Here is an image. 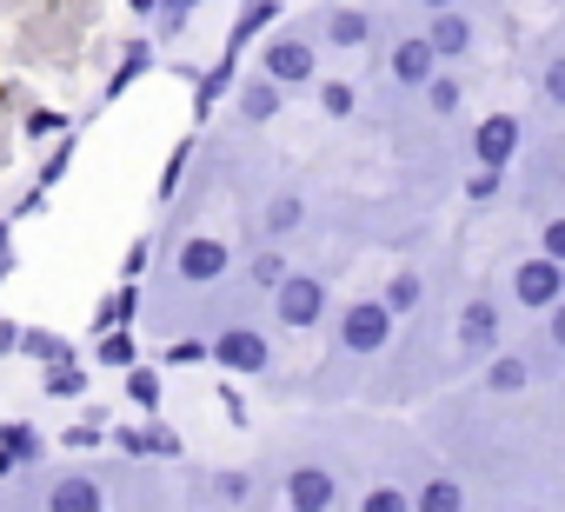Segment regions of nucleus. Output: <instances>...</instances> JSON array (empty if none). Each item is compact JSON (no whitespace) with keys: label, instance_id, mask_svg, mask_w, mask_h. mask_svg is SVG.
<instances>
[{"label":"nucleus","instance_id":"1","mask_svg":"<svg viewBox=\"0 0 565 512\" xmlns=\"http://www.w3.org/2000/svg\"><path fill=\"white\" fill-rule=\"evenodd\" d=\"M266 294H273L279 327H294V333H313V327L327 320V287H320L313 274H294V267H287V274H279Z\"/></svg>","mask_w":565,"mask_h":512},{"label":"nucleus","instance_id":"2","mask_svg":"<svg viewBox=\"0 0 565 512\" xmlns=\"http://www.w3.org/2000/svg\"><path fill=\"white\" fill-rule=\"evenodd\" d=\"M512 300L525 313H552L565 300V260H545V253H532V260L512 267Z\"/></svg>","mask_w":565,"mask_h":512},{"label":"nucleus","instance_id":"3","mask_svg":"<svg viewBox=\"0 0 565 512\" xmlns=\"http://www.w3.org/2000/svg\"><path fill=\"white\" fill-rule=\"evenodd\" d=\"M206 360L213 366H226V373H266V360H273V346H266V333L259 327H226L220 340H206Z\"/></svg>","mask_w":565,"mask_h":512},{"label":"nucleus","instance_id":"4","mask_svg":"<svg viewBox=\"0 0 565 512\" xmlns=\"http://www.w3.org/2000/svg\"><path fill=\"white\" fill-rule=\"evenodd\" d=\"M259 74H266V81H279V87H307V81L320 74V54H313V41H300V34H287V41H266V54H259Z\"/></svg>","mask_w":565,"mask_h":512},{"label":"nucleus","instance_id":"5","mask_svg":"<svg viewBox=\"0 0 565 512\" xmlns=\"http://www.w3.org/2000/svg\"><path fill=\"white\" fill-rule=\"evenodd\" d=\"M386 340H393V313L380 300H353L340 313V346L347 353H386Z\"/></svg>","mask_w":565,"mask_h":512},{"label":"nucleus","instance_id":"6","mask_svg":"<svg viewBox=\"0 0 565 512\" xmlns=\"http://www.w3.org/2000/svg\"><path fill=\"white\" fill-rule=\"evenodd\" d=\"M519 140H525V127H519V114H486L479 127H472V160L479 167H512V153H519Z\"/></svg>","mask_w":565,"mask_h":512},{"label":"nucleus","instance_id":"7","mask_svg":"<svg viewBox=\"0 0 565 512\" xmlns=\"http://www.w3.org/2000/svg\"><path fill=\"white\" fill-rule=\"evenodd\" d=\"M499 346V307L492 300H466L459 307V353L466 360H486Z\"/></svg>","mask_w":565,"mask_h":512},{"label":"nucleus","instance_id":"8","mask_svg":"<svg viewBox=\"0 0 565 512\" xmlns=\"http://www.w3.org/2000/svg\"><path fill=\"white\" fill-rule=\"evenodd\" d=\"M173 267H180V280H193V287H206V280H220V274L233 267V253H226L220 239H186Z\"/></svg>","mask_w":565,"mask_h":512},{"label":"nucleus","instance_id":"9","mask_svg":"<svg viewBox=\"0 0 565 512\" xmlns=\"http://www.w3.org/2000/svg\"><path fill=\"white\" fill-rule=\"evenodd\" d=\"M426 47H433L439 61H459V54L472 47V21H466L459 8H433V28H426Z\"/></svg>","mask_w":565,"mask_h":512},{"label":"nucleus","instance_id":"10","mask_svg":"<svg viewBox=\"0 0 565 512\" xmlns=\"http://www.w3.org/2000/svg\"><path fill=\"white\" fill-rule=\"evenodd\" d=\"M386 67H393V81H399V87H419V81L439 67V54L426 47V34H413V41H399V47H393V61H386Z\"/></svg>","mask_w":565,"mask_h":512},{"label":"nucleus","instance_id":"11","mask_svg":"<svg viewBox=\"0 0 565 512\" xmlns=\"http://www.w3.org/2000/svg\"><path fill=\"white\" fill-rule=\"evenodd\" d=\"M273 14H279V0H239V14H233V28H226V54H246V41L266 34Z\"/></svg>","mask_w":565,"mask_h":512},{"label":"nucleus","instance_id":"12","mask_svg":"<svg viewBox=\"0 0 565 512\" xmlns=\"http://www.w3.org/2000/svg\"><path fill=\"white\" fill-rule=\"evenodd\" d=\"M239 94V114H246V127H259V120H273L279 114V100H287V94H279V81H266V74H253L246 87H233Z\"/></svg>","mask_w":565,"mask_h":512},{"label":"nucleus","instance_id":"13","mask_svg":"<svg viewBox=\"0 0 565 512\" xmlns=\"http://www.w3.org/2000/svg\"><path fill=\"white\" fill-rule=\"evenodd\" d=\"M373 41V21L360 14V8H333L327 14V47H347V54H360Z\"/></svg>","mask_w":565,"mask_h":512},{"label":"nucleus","instance_id":"14","mask_svg":"<svg viewBox=\"0 0 565 512\" xmlns=\"http://www.w3.org/2000/svg\"><path fill=\"white\" fill-rule=\"evenodd\" d=\"M14 346H21L28 360H41V366L81 360V353H74V340H61V333H47V327H21V333H14Z\"/></svg>","mask_w":565,"mask_h":512},{"label":"nucleus","instance_id":"15","mask_svg":"<svg viewBox=\"0 0 565 512\" xmlns=\"http://www.w3.org/2000/svg\"><path fill=\"white\" fill-rule=\"evenodd\" d=\"M287 499H294V505H307V512H320V505H333V499H340V486H333L320 466H300V472L287 479Z\"/></svg>","mask_w":565,"mask_h":512},{"label":"nucleus","instance_id":"16","mask_svg":"<svg viewBox=\"0 0 565 512\" xmlns=\"http://www.w3.org/2000/svg\"><path fill=\"white\" fill-rule=\"evenodd\" d=\"M0 452H8L14 466H41V459H47V439H41L28 419H8V426H0Z\"/></svg>","mask_w":565,"mask_h":512},{"label":"nucleus","instance_id":"17","mask_svg":"<svg viewBox=\"0 0 565 512\" xmlns=\"http://www.w3.org/2000/svg\"><path fill=\"white\" fill-rule=\"evenodd\" d=\"M147 74H153V41H134V47L120 54V67H114V81H107L100 100H120V94H127L134 81H147Z\"/></svg>","mask_w":565,"mask_h":512},{"label":"nucleus","instance_id":"18","mask_svg":"<svg viewBox=\"0 0 565 512\" xmlns=\"http://www.w3.org/2000/svg\"><path fill=\"white\" fill-rule=\"evenodd\" d=\"M134 360H140V340H134L127 327L94 333V366H114V373H120V366H134Z\"/></svg>","mask_w":565,"mask_h":512},{"label":"nucleus","instance_id":"19","mask_svg":"<svg viewBox=\"0 0 565 512\" xmlns=\"http://www.w3.org/2000/svg\"><path fill=\"white\" fill-rule=\"evenodd\" d=\"M233 61H239V54H220L206 74H193V87H200V94H193V114H206L220 94H233Z\"/></svg>","mask_w":565,"mask_h":512},{"label":"nucleus","instance_id":"20","mask_svg":"<svg viewBox=\"0 0 565 512\" xmlns=\"http://www.w3.org/2000/svg\"><path fill=\"white\" fill-rule=\"evenodd\" d=\"M419 300H426V280H419V274H413V267H399V274H393V280H386V294H380V307H386V313H393V320H399V313H413V307H419Z\"/></svg>","mask_w":565,"mask_h":512},{"label":"nucleus","instance_id":"21","mask_svg":"<svg viewBox=\"0 0 565 512\" xmlns=\"http://www.w3.org/2000/svg\"><path fill=\"white\" fill-rule=\"evenodd\" d=\"M47 505H54V512H94V505H100V486H94L87 472H74V479H61V486L47 492Z\"/></svg>","mask_w":565,"mask_h":512},{"label":"nucleus","instance_id":"22","mask_svg":"<svg viewBox=\"0 0 565 512\" xmlns=\"http://www.w3.org/2000/svg\"><path fill=\"white\" fill-rule=\"evenodd\" d=\"M41 393H47V399H81V393H87V360H61V366H47Z\"/></svg>","mask_w":565,"mask_h":512},{"label":"nucleus","instance_id":"23","mask_svg":"<svg viewBox=\"0 0 565 512\" xmlns=\"http://www.w3.org/2000/svg\"><path fill=\"white\" fill-rule=\"evenodd\" d=\"M120 380H127V399L140 406V413H160V366H120Z\"/></svg>","mask_w":565,"mask_h":512},{"label":"nucleus","instance_id":"24","mask_svg":"<svg viewBox=\"0 0 565 512\" xmlns=\"http://www.w3.org/2000/svg\"><path fill=\"white\" fill-rule=\"evenodd\" d=\"M140 313V294H134V280L127 287H114L107 300H100V313H94V333H107V327H127Z\"/></svg>","mask_w":565,"mask_h":512},{"label":"nucleus","instance_id":"25","mask_svg":"<svg viewBox=\"0 0 565 512\" xmlns=\"http://www.w3.org/2000/svg\"><path fill=\"white\" fill-rule=\"evenodd\" d=\"M419 87H426V107H433V114H459V100H466V94H459V74H439V67H433Z\"/></svg>","mask_w":565,"mask_h":512},{"label":"nucleus","instance_id":"26","mask_svg":"<svg viewBox=\"0 0 565 512\" xmlns=\"http://www.w3.org/2000/svg\"><path fill=\"white\" fill-rule=\"evenodd\" d=\"M525 380H532V366H525L519 353H505V360H492V366H486V386H492V393H519Z\"/></svg>","mask_w":565,"mask_h":512},{"label":"nucleus","instance_id":"27","mask_svg":"<svg viewBox=\"0 0 565 512\" xmlns=\"http://www.w3.org/2000/svg\"><path fill=\"white\" fill-rule=\"evenodd\" d=\"M413 505H419V512H452V505H466V492H459V479H433Z\"/></svg>","mask_w":565,"mask_h":512},{"label":"nucleus","instance_id":"28","mask_svg":"<svg viewBox=\"0 0 565 512\" xmlns=\"http://www.w3.org/2000/svg\"><path fill=\"white\" fill-rule=\"evenodd\" d=\"M300 220H307V206H300V193H279V200L266 206V226H273V233H294Z\"/></svg>","mask_w":565,"mask_h":512},{"label":"nucleus","instance_id":"29","mask_svg":"<svg viewBox=\"0 0 565 512\" xmlns=\"http://www.w3.org/2000/svg\"><path fill=\"white\" fill-rule=\"evenodd\" d=\"M353 100H360V94H353V81H320V107H327L333 120H347V114H353Z\"/></svg>","mask_w":565,"mask_h":512},{"label":"nucleus","instance_id":"30","mask_svg":"<svg viewBox=\"0 0 565 512\" xmlns=\"http://www.w3.org/2000/svg\"><path fill=\"white\" fill-rule=\"evenodd\" d=\"M279 274H287V253H253V267H246V280H253L259 294H266V287H273Z\"/></svg>","mask_w":565,"mask_h":512},{"label":"nucleus","instance_id":"31","mask_svg":"<svg viewBox=\"0 0 565 512\" xmlns=\"http://www.w3.org/2000/svg\"><path fill=\"white\" fill-rule=\"evenodd\" d=\"M186 153H193V140H180V147L167 153V167H160V200H173V193H180V173H186Z\"/></svg>","mask_w":565,"mask_h":512},{"label":"nucleus","instance_id":"32","mask_svg":"<svg viewBox=\"0 0 565 512\" xmlns=\"http://www.w3.org/2000/svg\"><path fill=\"white\" fill-rule=\"evenodd\" d=\"M160 366H206V340H173L160 353Z\"/></svg>","mask_w":565,"mask_h":512},{"label":"nucleus","instance_id":"33","mask_svg":"<svg viewBox=\"0 0 565 512\" xmlns=\"http://www.w3.org/2000/svg\"><path fill=\"white\" fill-rule=\"evenodd\" d=\"M539 100L565 107V61H545V74H539Z\"/></svg>","mask_w":565,"mask_h":512},{"label":"nucleus","instance_id":"34","mask_svg":"<svg viewBox=\"0 0 565 512\" xmlns=\"http://www.w3.org/2000/svg\"><path fill=\"white\" fill-rule=\"evenodd\" d=\"M67 167H74V134H67V140H61V147H54L47 160H41V186H54V180H61Z\"/></svg>","mask_w":565,"mask_h":512},{"label":"nucleus","instance_id":"35","mask_svg":"<svg viewBox=\"0 0 565 512\" xmlns=\"http://www.w3.org/2000/svg\"><path fill=\"white\" fill-rule=\"evenodd\" d=\"M61 446H67V452H94V446H100V419H81V426H67V433H61Z\"/></svg>","mask_w":565,"mask_h":512},{"label":"nucleus","instance_id":"36","mask_svg":"<svg viewBox=\"0 0 565 512\" xmlns=\"http://www.w3.org/2000/svg\"><path fill=\"white\" fill-rule=\"evenodd\" d=\"M140 452H160V459H180V439L167 426H140Z\"/></svg>","mask_w":565,"mask_h":512},{"label":"nucleus","instance_id":"37","mask_svg":"<svg viewBox=\"0 0 565 512\" xmlns=\"http://www.w3.org/2000/svg\"><path fill=\"white\" fill-rule=\"evenodd\" d=\"M147 260H153V239L140 233V239L127 246V260H120V274H127V280H140V274H147Z\"/></svg>","mask_w":565,"mask_h":512},{"label":"nucleus","instance_id":"38","mask_svg":"<svg viewBox=\"0 0 565 512\" xmlns=\"http://www.w3.org/2000/svg\"><path fill=\"white\" fill-rule=\"evenodd\" d=\"M539 253H545V260H565V220H545V233H539Z\"/></svg>","mask_w":565,"mask_h":512},{"label":"nucleus","instance_id":"39","mask_svg":"<svg viewBox=\"0 0 565 512\" xmlns=\"http://www.w3.org/2000/svg\"><path fill=\"white\" fill-rule=\"evenodd\" d=\"M499 180H505L499 167H479V173L466 180V193H472V200H492V193H499Z\"/></svg>","mask_w":565,"mask_h":512},{"label":"nucleus","instance_id":"40","mask_svg":"<svg viewBox=\"0 0 565 512\" xmlns=\"http://www.w3.org/2000/svg\"><path fill=\"white\" fill-rule=\"evenodd\" d=\"M220 499H253V472H220Z\"/></svg>","mask_w":565,"mask_h":512},{"label":"nucleus","instance_id":"41","mask_svg":"<svg viewBox=\"0 0 565 512\" xmlns=\"http://www.w3.org/2000/svg\"><path fill=\"white\" fill-rule=\"evenodd\" d=\"M47 134H61V114L34 107V114H28V140H47Z\"/></svg>","mask_w":565,"mask_h":512},{"label":"nucleus","instance_id":"42","mask_svg":"<svg viewBox=\"0 0 565 512\" xmlns=\"http://www.w3.org/2000/svg\"><path fill=\"white\" fill-rule=\"evenodd\" d=\"M153 21H160V41H180V34H186V21H193V14H173V8H160V14H153Z\"/></svg>","mask_w":565,"mask_h":512},{"label":"nucleus","instance_id":"43","mask_svg":"<svg viewBox=\"0 0 565 512\" xmlns=\"http://www.w3.org/2000/svg\"><path fill=\"white\" fill-rule=\"evenodd\" d=\"M406 505V492H393V486H380V492H366V512H399Z\"/></svg>","mask_w":565,"mask_h":512},{"label":"nucleus","instance_id":"44","mask_svg":"<svg viewBox=\"0 0 565 512\" xmlns=\"http://www.w3.org/2000/svg\"><path fill=\"white\" fill-rule=\"evenodd\" d=\"M220 406H226V419H233V426H246V399H239L233 386H220Z\"/></svg>","mask_w":565,"mask_h":512},{"label":"nucleus","instance_id":"45","mask_svg":"<svg viewBox=\"0 0 565 512\" xmlns=\"http://www.w3.org/2000/svg\"><path fill=\"white\" fill-rule=\"evenodd\" d=\"M114 446H120V452H134V459H140V426H120V433H114Z\"/></svg>","mask_w":565,"mask_h":512},{"label":"nucleus","instance_id":"46","mask_svg":"<svg viewBox=\"0 0 565 512\" xmlns=\"http://www.w3.org/2000/svg\"><path fill=\"white\" fill-rule=\"evenodd\" d=\"M127 8H134L140 21H153V14H160V0H127Z\"/></svg>","mask_w":565,"mask_h":512},{"label":"nucleus","instance_id":"47","mask_svg":"<svg viewBox=\"0 0 565 512\" xmlns=\"http://www.w3.org/2000/svg\"><path fill=\"white\" fill-rule=\"evenodd\" d=\"M14 333H21V327H8V320H0V353H14Z\"/></svg>","mask_w":565,"mask_h":512},{"label":"nucleus","instance_id":"48","mask_svg":"<svg viewBox=\"0 0 565 512\" xmlns=\"http://www.w3.org/2000/svg\"><path fill=\"white\" fill-rule=\"evenodd\" d=\"M160 8H173V14H193V8H200V0H160Z\"/></svg>","mask_w":565,"mask_h":512},{"label":"nucleus","instance_id":"49","mask_svg":"<svg viewBox=\"0 0 565 512\" xmlns=\"http://www.w3.org/2000/svg\"><path fill=\"white\" fill-rule=\"evenodd\" d=\"M8 239H14V220H0V253H8Z\"/></svg>","mask_w":565,"mask_h":512},{"label":"nucleus","instance_id":"50","mask_svg":"<svg viewBox=\"0 0 565 512\" xmlns=\"http://www.w3.org/2000/svg\"><path fill=\"white\" fill-rule=\"evenodd\" d=\"M8 472H21V466H14V459H8V452H0V479H8Z\"/></svg>","mask_w":565,"mask_h":512},{"label":"nucleus","instance_id":"51","mask_svg":"<svg viewBox=\"0 0 565 512\" xmlns=\"http://www.w3.org/2000/svg\"><path fill=\"white\" fill-rule=\"evenodd\" d=\"M419 8H459V0H419Z\"/></svg>","mask_w":565,"mask_h":512}]
</instances>
